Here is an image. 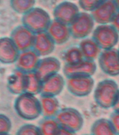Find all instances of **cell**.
Instances as JSON below:
<instances>
[{"label":"cell","instance_id":"6da1fadb","mask_svg":"<svg viewBox=\"0 0 119 135\" xmlns=\"http://www.w3.org/2000/svg\"><path fill=\"white\" fill-rule=\"evenodd\" d=\"M14 109L24 120H33L42 115L39 99L29 93H23L17 97L14 102Z\"/></svg>","mask_w":119,"mask_h":135},{"label":"cell","instance_id":"7a4b0ae2","mask_svg":"<svg viewBox=\"0 0 119 135\" xmlns=\"http://www.w3.org/2000/svg\"><path fill=\"white\" fill-rule=\"evenodd\" d=\"M119 93L117 82L111 79H105L99 82L94 89V99L102 108H113Z\"/></svg>","mask_w":119,"mask_h":135},{"label":"cell","instance_id":"3957f363","mask_svg":"<svg viewBox=\"0 0 119 135\" xmlns=\"http://www.w3.org/2000/svg\"><path fill=\"white\" fill-rule=\"evenodd\" d=\"M22 21L23 25L34 34H37L46 32L52 20L46 10L39 7H34L23 15Z\"/></svg>","mask_w":119,"mask_h":135},{"label":"cell","instance_id":"277c9868","mask_svg":"<svg viewBox=\"0 0 119 135\" xmlns=\"http://www.w3.org/2000/svg\"><path fill=\"white\" fill-rule=\"evenodd\" d=\"M61 127L78 132L84 124V118L79 110L72 107L61 108L55 117Z\"/></svg>","mask_w":119,"mask_h":135},{"label":"cell","instance_id":"5b68a950","mask_svg":"<svg viewBox=\"0 0 119 135\" xmlns=\"http://www.w3.org/2000/svg\"><path fill=\"white\" fill-rule=\"evenodd\" d=\"M92 37L102 50L115 48L119 41V33L111 24L99 25L94 29Z\"/></svg>","mask_w":119,"mask_h":135},{"label":"cell","instance_id":"8992f818","mask_svg":"<svg viewBox=\"0 0 119 135\" xmlns=\"http://www.w3.org/2000/svg\"><path fill=\"white\" fill-rule=\"evenodd\" d=\"M95 23V22L90 13L80 12L75 20L69 25L71 37L81 40L88 37L94 30Z\"/></svg>","mask_w":119,"mask_h":135},{"label":"cell","instance_id":"52a82bcc","mask_svg":"<svg viewBox=\"0 0 119 135\" xmlns=\"http://www.w3.org/2000/svg\"><path fill=\"white\" fill-rule=\"evenodd\" d=\"M66 86L75 97H87L94 89L95 80L91 76L69 77L66 80Z\"/></svg>","mask_w":119,"mask_h":135},{"label":"cell","instance_id":"ba28073f","mask_svg":"<svg viewBox=\"0 0 119 135\" xmlns=\"http://www.w3.org/2000/svg\"><path fill=\"white\" fill-rule=\"evenodd\" d=\"M101 70L109 76L119 75V51L118 49L102 50L98 58Z\"/></svg>","mask_w":119,"mask_h":135},{"label":"cell","instance_id":"9c48e42d","mask_svg":"<svg viewBox=\"0 0 119 135\" xmlns=\"http://www.w3.org/2000/svg\"><path fill=\"white\" fill-rule=\"evenodd\" d=\"M10 38L20 52L32 49L35 34L23 25L13 29Z\"/></svg>","mask_w":119,"mask_h":135},{"label":"cell","instance_id":"30bf717a","mask_svg":"<svg viewBox=\"0 0 119 135\" xmlns=\"http://www.w3.org/2000/svg\"><path fill=\"white\" fill-rule=\"evenodd\" d=\"M118 11L113 0H106L105 2L90 12L95 22L99 25L111 24Z\"/></svg>","mask_w":119,"mask_h":135},{"label":"cell","instance_id":"8fae6325","mask_svg":"<svg viewBox=\"0 0 119 135\" xmlns=\"http://www.w3.org/2000/svg\"><path fill=\"white\" fill-rule=\"evenodd\" d=\"M79 6L74 2H61L53 11L54 19L67 25H70L80 13Z\"/></svg>","mask_w":119,"mask_h":135},{"label":"cell","instance_id":"7c38bea8","mask_svg":"<svg viewBox=\"0 0 119 135\" xmlns=\"http://www.w3.org/2000/svg\"><path fill=\"white\" fill-rule=\"evenodd\" d=\"M40 59L41 57L31 49L29 50L20 51L15 65L16 69L25 73H29L36 71Z\"/></svg>","mask_w":119,"mask_h":135},{"label":"cell","instance_id":"4fadbf2b","mask_svg":"<svg viewBox=\"0 0 119 135\" xmlns=\"http://www.w3.org/2000/svg\"><path fill=\"white\" fill-rule=\"evenodd\" d=\"M97 71V64L95 61L84 59L74 65H65L63 67V73L67 78L79 77V76H91Z\"/></svg>","mask_w":119,"mask_h":135},{"label":"cell","instance_id":"5bb4252c","mask_svg":"<svg viewBox=\"0 0 119 135\" xmlns=\"http://www.w3.org/2000/svg\"><path fill=\"white\" fill-rule=\"evenodd\" d=\"M46 32L56 45L65 44L71 37L69 25L61 23L55 19L52 20Z\"/></svg>","mask_w":119,"mask_h":135},{"label":"cell","instance_id":"9a60e30c","mask_svg":"<svg viewBox=\"0 0 119 135\" xmlns=\"http://www.w3.org/2000/svg\"><path fill=\"white\" fill-rule=\"evenodd\" d=\"M62 65L58 59L54 56L43 57L40 59L39 63L36 70V73L42 80L59 73Z\"/></svg>","mask_w":119,"mask_h":135},{"label":"cell","instance_id":"2e32d148","mask_svg":"<svg viewBox=\"0 0 119 135\" xmlns=\"http://www.w3.org/2000/svg\"><path fill=\"white\" fill-rule=\"evenodd\" d=\"M66 86V80L61 74L58 73L43 80L40 95L57 97L63 92Z\"/></svg>","mask_w":119,"mask_h":135},{"label":"cell","instance_id":"e0dca14e","mask_svg":"<svg viewBox=\"0 0 119 135\" xmlns=\"http://www.w3.org/2000/svg\"><path fill=\"white\" fill-rule=\"evenodd\" d=\"M56 44L47 32L35 34L33 49L40 57L50 56L55 50Z\"/></svg>","mask_w":119,"mask_h":135},{"label":"cell","instance_id":"ac0fdd59","mask_svg":"<svg viewBox=\"0 0 119 135\" xmlns=\"http://www.w3.org/2000/svg\"><path fill=\"white\" fill-rule=\"evenodd\" d=\"M20 51L10 37L0 38V63L4 64L15 63Z\"/></svg>","mask_w":119,"mask_h":135},{"label":"cell","instance_id":"d6986e66","mask_svg":"<svg viewBox=\"0 0 119 135\" xmlns=\"http://www.w3.org/2000/svg\"><path fill=\"white\" fill-rule=\"evenodd\" d=\"M39 101L42 115L44 118H55L61 109L57 97L41 95Z\"/></svg>","mask_w":119,"mask_h":135},{"label":"cell","instance_id":"ffe728a7","mask_svg":"<svg viewBox=\"0 0 119 135\" xmlns=\"http://www.w3.org/2000/svg\"><path fill=\"white\" fill-rule=\"evenodd\" d=\"M26 73L15 69L9 76L7 82L8 91L15 95H20L25 92Z\"/></svg>","mask_w":119,"mask_h":135},{"label":"cell","instance_id":"44dd1931","mask_svg":"<svg viewBox=\"0 0 119 135\" xmlns=\"http://www.w3.org/2000/svg\"><path fill=\"white\" fill-rule=\"evenodd\" d=\"M79 47L81 51L84 59L90 61H95L98 59L102 51V49L92 37H87L81 40Z\"/></svg>","mask_w":119,"mask_h":135},{"label":"cell","instance_id":"7402d4cb","mask_svg":"<svg viewBox=\"0 0 119 135\" xmlns=\"http://www.w3.org/2000/svg\"><path fill=\"white\" fill-rule=\"evenodd\" d=\"M91 135H118L109 119L99 118L93 122L90 129Z\"/></svg>","mask_w":119,"mask_h":135},{"label":"cell","instance_id":"603a6c76","mask_svg":"<svg viewBox=\"0 0 119 135\" xmlns=\"http://www.w3.org/2000/svg\"><path fill=\"white\" fill-rule=\"evenodd\" d=\"M38 127L42 135H58L61 127L55 118H44Z\"/></svg>","mask_w":119,"mask_h":135},{"label":"cell","instance_id":"cb8c5ba5","mask_svg":"<svg viewBox=\"0 0 119 135\" xmlns=\"http://www.w3.org/2000/svg\"><path fill=\"white\" fill-rule=\"evenodd\" d=\"M26 88L25 92L31 94H40L42 91L43 80L36 72L26 73Z\"/></svg>","mask_w":119,"mask_h":135},{"label":"cell","instance_id":"d4e9b609","mask_svg":"<svg viewBox=\"0 0 119 135\" xmlns=\"http://www.w3.org/2000/svg\"><path fill=\"white\" fill-rule=\"evenodd\" d=\"M81 51L78 46H71L65 50L63 54V60L65 65H71L84 60Z\"/></svg>","mask_w":119,"mask_h":135},{"label":"cell","instance_id":"484cf974","mask_svg":"<svg viewBox=\"0 0 119 135\" xmlns=\"http://www.w3.org/2000/svg\"><path fill=\"white\" fill-rule=\"evenodd\" d=\"M35 0H11L13 8L19 13L25 14L34 8Z\"/></svg>","mask_w":119,"mask_h":135},{"label":"cell","instance_id":"4316f807","mask_svg":"<svg viewBox=\"0 0 119 135\" xmlns=\"http://www.w3.org/2000/svg\"><path fill=\"white\" fill-rule=\"evenodd\" d=\"M15 135H42V133L35 124H25L18 129Z\"/></svg>","mask_w":119,"mask_h":135},{"label":"cell","instance_id":"83f0119b","mask_svg":"<svg viewBox=\"0 0 119 135\" xmlns=\"http://www.w3.org/2000/svg\"><path fill=\"white\" fill-rule=\"evenodd\" d=\"M106 0H79V6L86 12H92Z\"/></svg>","mask_w":119,"mask_h":135},{"label":"cell","instance_id":"f1b7e54d","mask_svg":"<svg viewBox=\"0 0 119 135\" xmlns=\"http://www.w3.org/2000/svg\"><path fill=\"white\" fill-rule=\"evenodd\" d=\"M12 127V123L8 116L0 113V135L9 134Z\"/></svg>","mask_w":119,"mask_h":135},{"label":"cell","instance_id":"f546056e","mask_svg":"<svg viewBox=\"0 0 119 135\" xmlns=\"http://www.w3.org/2000/svg\"><path fill=\"white\" fill-rule=\"evenodd\" d=\"M109 120L111 122L113 129H115L118 135L119 134V112L113 111L109 117Z\"/></svg>","mask_w":119,"mask_h":135},{"label":"cell","instance_id":"4dcf8cb0","mask_svg":"<svg viewBox=\"0 0 119 135\" xmlns=\"http://www.w3.org/2000/svg\"><path fill=\"white\" fill-rule=\"evenodd\" d=\"M111 25L115 28L116 30L119 33V11L117 12V13L116 14L112 21H111Z\"/></svg>","mask_w":119,"mask_h":135},{"label":"cell","instance_id":"1f68e13d","mask_svg":"<svg viewBox=\"0 0 119 135\" xmlns=\"http://www.w3.org/2000/svg\"><path fill=\"white\" fill-rule=\"evenodd\" d=\"M58 135H77V134L75 132L61 127Z\"/></svg>","mask_w":119,"mask_h":135},{"label":"cell","instance_id":"d6a6232c","mask_svg":"<svg viewBox=\"0 0 119 135\" xmlns=\"http://www.w3.org/2000/svg\"><path fill=\"white\" fill-rule=\"evenodd\" d=\"M112 108H113V111L119 112V93H118V95L117 99H116V100L115 103H114V105H113Z\"/></svg>","mask_w":119,"mask_h":135},{"label":"cell","instance_id":"836d02e7","mask_svg":"<svg viewBox=\"0 0 119 135\" xmlns=\"http://www.w3.org/2000/svg\"><path fill=\"white\" fill-rule=\"evenodd\" d=\"M113 1H114L116 5V6H117L118 10L119 11V0H113Z\"/></svg>","mask_w":119,"mask_h":135},{"label":"cell","instance_id":"e575fe53","mask_svg":"<svg viewBox=\"0 0 119 135\" xmlns=\"http://www.w3.org/2000/svg\"><path fill=\"white\" fill-rule=\"evenodd\" d=\"M83 135H91V134H83Z\"/></svg>","mask_w":119,"mask_h":135},{"label":"cell","instance_id":"d590c367","mask_svg":"<svg viewBox=\"0 0 119 135\" xmlns=\"http://www.w3.org/2000/svg\"><path fill=\"white\" fill-rule=\"evenodd\" d=\"M5 135H11V134H5Z\"/></svg>","mask_w":119,"mask_h":135},{"label":"cell","instance_id":"8d00e7d4","mask_svg":"<svg viewBox=\"0 0 119 135\" xmlns=\"http://www.w3.org/2000/svg\"><path fill=\"white\" fill-rule=\"evenodd\" d=\"M118 51H119V46H118Z\"/></svg>","mask_w":119,"mask_h":135},{"label":"cell","instance_id":"74e56055","mask_svg":"<svg viewBox=\"0 0 119 135\" xmlns=\"http://www.w3.org/2000/svg\"><path fill=\"white\" fill-rule=\"evenodd\" d=\"M118 135H119V134H118Z\"/></svg>","mask_w":119,"mask_h":135}]
</instances>
